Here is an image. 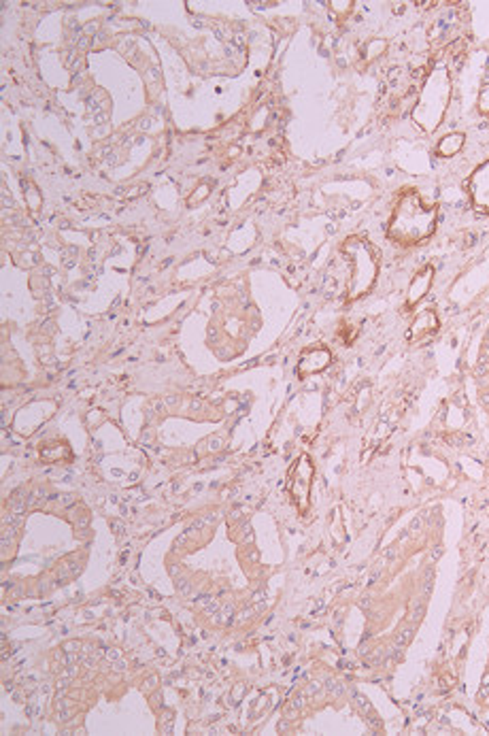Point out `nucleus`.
I'll list each match as a JSON object with an SVG mask.
<instances>
[{
  "instance_id": "nucleus-1",
  "label": "nucleus",
  "mask_w": 489,
  "mask_h": 736,
  "mask_svg": "<svg viewBox=\"0 0 489 736\" xmlns=\"http://www.w3.org/2000/svg\"><path fill=\"white\" fill-rule=\"evenodd\" d=\"M436 219H439V209L434 205H427L417 192H407L402 194L391 213L387 237L394 243L405 247L419 245L432 237L436 228Z\"/></svg>"
},
{
  "instance_id": "nucleus-2",
  "label": "nucleus",
  "mask_w": 489,
  "mask_h": 736,
  "mask_svg": "<svg viewBox=\"0 0 489 736\" xmlns=\"http://www.w3.org/2000/svg\"><path fill=\"white\" fill-rule=\"evenodd\" d=\"M342 253L351 260V281H349V300H358L360 296L368 294L375 286L379 260L375 245H370L362 237H351L344 241Z\"/></svg>"
},
{
  "instance_id": "nucleus-3",
  "label": "nucleus",
  "mask_w": 489,
  "mask_h": 736,
  "mask_svg": "<svg viewBox=\"0 0 489 736\" xmlns=\"http://www.w3.org/2000/svg\"><path fill=\"white\" fill-rule=\"evenodd\" d=\"M313 464L308 456H300L296 464L287 472V492H290L294 504L300 511L308 508V494H311V484H313Z\"/></svg>"
},
{
  "instance_id": "nucleus-4",
  "label": "nucleus",
  "mask_w": 489,
  "mask_h": 736,
  "mask_svg": "<svg viewBox=\"0 0 489 736\" xmlns=\"http://www.w3.org/2000/svg\"><path fill=\"white\" fill-rule=\"evenodd\" d=\"M468 190H470V196H472V205L479 211L489 213V160L485 164H481L477 171L470 175Z\"/></svg>"
},
{
  "instance_id": "nucleus-5",
  "label": "nucleus",
  "mask_w": 489,
  "mask_h": 736,
  "mask_svg": "<svg viewBox=\"0 0 489 736\" xmlns=\"http://www.w3.org/2000/svg\"><path fill=\"white\" fill-rule=\"evenodd\" d=\"M332 362V356L326 347H315V349H306L300 358L298 371L302 377H311L315 373H322L324 368H328V364Z\"/></svg>"
},
{
  "instance_id": "nucleus-6",
  "label": "nucleus",
  "mask_w": 489,
  "mask_h": 736,
  "mask_svg": "<svg viewBox=\"0 0 489 736\" xmlns=\"http://www.w3.org/2000/svg\"><path fill=\"white\" fill-rule=\"evenodd\" d=\"M432 279H434V268L432 266H425L421 268L413 281L409 283V290H407V306H415L419 300H423V296L427 294L430 286H432Z\"/></svg>"
},
{
  "instance_id": "nucleus-7",
  "label": "nucleus",
  "mask_w": 489,
  "mask_h": 736,
  "mask_svg": "<svg viewBox=\"0 0 489 736\" xmlns=\"http://www.w3.org/2000/svg\"><path fill=\"white\" fill-rule=\"evenodd\" d=\"M436 330H439V318L434 315V311H423V313H419L415 318L413 326L409 328V338H411V341H415V338L432 334Z\"/></svg>"
},
{
  "instance_id": "nucleus-8",
  "label": "nucleus",
  "mask_w": 489,
  "mask_h": 736,
  "mask_svg": "<svg viewBox=\"0 0 489 736\" xmlns=\"http://www.w3.org/2000/svg\"><path fill=\"white\" fill-rule=\"evenodd\" d=\"M462 145H464V134H462V132L447 134L445 138H441V143H439V154H441V156H445V158H449V156L457 154V151H459V147H462Z\"/></svg>"
},
{
  "instance_id": "nucleus-9",
  "label": "nucleus",
  "mask_w": 489,
  "mask_h": 736,
  "mask_svg": "<svg viewBox=\"0 0 489 736\" xmlns=\"http://www.w3.org/2000/svg\"><path fill=\"white\" fill-rule=\"evenodd\" d=\"M479 109H481L483 113H489V83L483 88V92H481V96H479Z\"/></svg>"
}]
</instances>
